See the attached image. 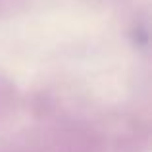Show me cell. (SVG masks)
Instances as JSON below:
<instances>
[{"mask_svg":"<svg viewBox=\"0 0 152 152\" xmlns=\"http://www.w3.org/2000/svg\"><path fill=\"white\" fill-rule=\"evenodd\" d=\"M135 41H137L139 45H146L148 35H146V29H145V27H137V29H135Z\"/></svg>","mask_w":152,"mask_h":152,"instance_id":"1","label":"cell"}]
</instances>
